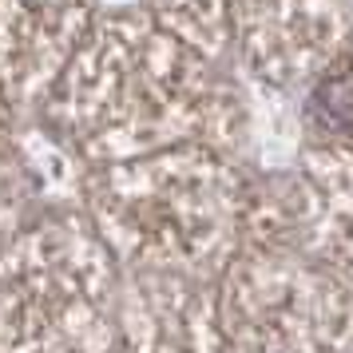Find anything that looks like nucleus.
I'll use <instances>...</instances> for the list:
<instances>
[{
	"label": "nucleus",
	"mask_w": 353,
	"mask_h": 353,
	"mask_svg": "<svg viewBox=\"0 0 353 353\" xmlns=\"http://www.w3.org/2000/svg\"><path fill=\"white\" fill-rule=\"evenodd\" d=\"M314 112L321 119H330L337 128H350L353 123V80L350 76H337V80H325L314 96Z\"/></svg>",
	"instance_id": "1"
}]
</instances>
